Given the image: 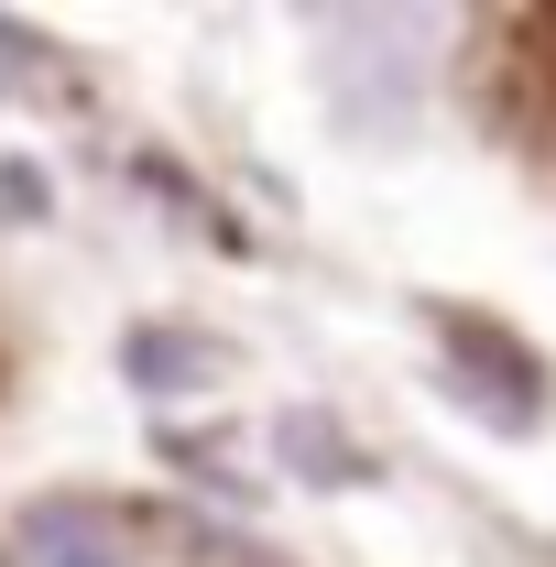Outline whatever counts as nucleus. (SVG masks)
Wrapping results in <instances>:
<instances>
[{"mask_svg":"<svg viewBox=\"0 0 556 567\" xmlns=\"http://www.w3.org/2000/svg\"><path fill=\"white\" fill-rule=\"evenodd\" d=\"M284 458H295V470H339V481H360V470H371L339 425H317V415H284Z\"/></svg>","mask_w":556,"mask_h":567,"instance_id":"nucleus-3","label":"nucleus"},{"mask_svg":"<svg viewBox=\"0 0 556 567\" xmlns=\"http://www.w3.org/2000/svg\"><path fill=\"white\" fill-rule=\"evenodd\" d=\"M11 567H132V524L110 502H33L11 535Z\"/></svg>","mask_w":556,"mask_h":567,"instance_id":"nucleus-1","label":"nucleus"},{"mask_svg":"<svg viewBox=\"0 0 556 567\" xmlns=\"http://www.w3.org/2000/svg\"><path fill=\"white\" fill-rule=\"evenodd\" d=\"M121 371H132L142 393H197V382H218L229 360H218L208 339H186V328H132V350H121Z\"/></svg>","mask_w":556,"mask_h":567,"instance_id":"nucleus-2","label":"nucleus"}]
</instances>
